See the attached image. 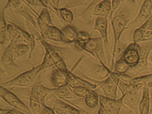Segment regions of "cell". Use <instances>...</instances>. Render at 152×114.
Here are the masks:
<instances>
[{"label":"cell","mask_w":152,"mask_h":114,"mask_svg":"<svg viewBox=\"0 0 152 114\" xmlns=\"http://www.w3.org/2000/svg\"><path fill=\"white\" fill-rule=\"evenodd\" d=\"M129 21V12L124 10H121L116 12H115L111 19L114 36V48L111 68L113 66L114 63L116 48L119 39L121 38V36L124 30L126 29V27Z\"/></svg>","instance_id":"6da1fadb"},{"label":"cell","mask_w":152,"mask_h":114,"mask_svg":"<svg viewBox=\"0 0 152 114\" xmlns=\"http://www.w3.org/2000/svg\"><path fill=\"white\" fill-rule=\"evenodd\" d=\"M40 65L34 67L30 70H27L16 77L12 80L1 83V85L6 86H17L26 87L34 81L39 74Z\"/></svg>","instance_id":"7a4b0ae2"},{"label":"cell","mask_w":152,"mask_h":114,"mask_svg":"<svg viewBox=\"0 0 152 114\" xmlns=\"http://www.w3.org/2000/svg\"><path fill=\"white\" fill-rule=\"evenodd\" d=\"M0 96L15 109L28 114H33L30 108L25 105L16 95L1 85L0 86Z\"/></svg>","instance_id":"3957f363"},{"label":"cell","mask_w":152,"mask_h":114,"mask_svg":"<svg viewBox=\"0 0 152 114\" xmlns=\"http://www.w3.org/2000/svg\"><path fill=\"white\" fill-rule=\"evenodd\" d=\"M91 80L95 82L97 85L101 88L106 96L112 99H116L117 88L120 79L113 74V72H111L110 75L102 81Z\"/></svg>","instance_id":"277c9868"},{"label":"cell","mask_w":152,"mask_h":114,"mask_svg":"<svg viewBox=\"0 0 152 114\" xmlns=\"http://www.w3.org/2000/svg\"><path fill=\"white\" fill-rule=\"evenodd\" d=\"M140 50V45L137 43H132L124 49L120 59L126 62L129 67H135L139 63Z\"/></svg>","instance_id":"5b68a950"},{"label":"cell","mask_w":152,"mask_h":114,"mask_svg":"<svg viewBox=\"0 0 152 114\" xmlns=\"http://www.w3.org/2000/svg\"><path fill=\"white\" fill-rule=\"evenodd\" d=\"M104 45L101 37L90 38L86 43L84 50L96 58L101 65H105L103 61L105 57Z\"/></svg>","instance_id":"8992f818"},{"label":"cell","mask_w":152,"mask_h":114,"mask_svg":"<svg viewBox=\"0 0 152 114\" xmlns=\"http://www.w3.org/2000/svg\"><path fill=\"white\" fill-rule=\"evenodd\" d=\"M99 102L101 107L106 114H120V110L124 104L123 95L118 99H112L102 94H99Z\"/></svg>","instance_id":"52a82bcc"},{"label":"cell","mask_w":152,"mask_h":114,"mask_svg":"<svg viewBox=\"0 0 152 114\" xmlns=\"http://www.w3.org/2000/svg\"><path fill=\"white\" fill-rule=\"evenodd\" d=\"M152 12V0H144L135 19L129 22L126 29L139 27L150 17Z\"/></svg>","instance_id":"ba28073f"},{"label":"cell","mask_w":152,"mask_h":114,"mask_svg":"<svg viewBox=\"0 0 152 114\" xmlns=\"http://www.w3.org/2000/svg\"><path fill=\"white\" fill-rule=\"evenodd\" d=\"M16 43L14 41H10L1 55V67L5 70H14L18 67V66L14 61L13 56V48L14 45Z\"/></svg>","instance_id":"9c48e42d"},{"label":"cell","mask_w":152,"mask_h":114,"mask_svg":"<svg viewBox=\"0 0 152 114\" xmlns=\"http://www.w3.org/2000/svg\"><path fill=\"white\" fill-rule=\"evenodd\" d=\"M44 39L45 38H43L42 37L39 38L40 41L42 46L45 49L46 53L49 55L55 66H56L57 68L68 70L65 63L61 58V56L58 54V53L55 49H53L48 42H47L44 40Z\"/></svg>","instance_id":"30bf717a"},{"label":"cell","mask_w":152,"mask_h":114,"mask_svg":"<svg viewBox=\"0 0 152 114\" xmlns=\"http://www.w3.org/2000/svg\"><path fill=\"white\" fill-rule=\"evenodd\" d=\"M52 83L57 87L66 86L69 83L70 74L69 70L55 69L51 77Z\"/></svg>","instance_id":"8fae6325"},{"label":"cell","mask_w":152,"mask_h":114,"mask_svg":"<svg viewBox=\"0 0 152 114\" xmlns=\"http://www.w3.org/2000/svg\"><path fill=\"white\" fill-rule=\"evenodd\" d=\"M40 83H35L32 87L30 96L29 108L33 114H40L41 104L39 96Z\"/></svg>","instance_id":"7c38bea8"},{"label":"cell","mask_w":152,"mask_h":114,"mask_svg":"<svg viewBox=\"0 0 152 114\" xmlns=\"http://www.w3.org/2000/svg\"><path fill=\"white\" fill-rule=\"evenodd\" d=\"M112 0H101L97 4L92 11L93 16L105 17L111 19Z\"/></svg>","instance_id":"4fadbf2b"},{"label":"cell","mask_w":152,"mask_h":114,"mask_svg":"<svg viewBox=\"0 0 152 114\" xmlns=\"http://www.w3.org/2000/svg\"><path fill=\"white\" fill-rule=\"evenodd\" d=\"M108 18L105 17H97L95 21L94 25V31H97L101 35L104 45L108 44V38L107 33Z\"/></svg>","instance_id":"5bb4252c"},{"label":"cell","mask_w":152,"mask_h":114,"mask_svg":"<svg viewBox=\"0 0 152 114\" xmlns=\"http://www.w3.org/2000/svg\"><path fill=\"white\" fill-rule=\"evenodd\" d=\"M152 29V12L147 20L136 29L132 35L133 42L138 43L144 36L145 33Z\"/></svg>","instance_id":"9a60e30c"},{"label":"cell","mask_w":152,"mask_h":114,"mask_svg":"<svg viewBox=\"0 0 152 114\" xmlns=\"http://www.w3.org/2000/svg\"><path fill=\"white\" fill-rule=\"evenodd\" d=\"M77 29L73 26L67 25L61 29V42L71 43L74 42L78 37Z\"/></svg>","instance_id":"2e32d148"},{"label":"cell","mask_w":152,"mask_h":114,"mask_svg":"<svg viewBox=\"0 0 152 114\" xmlns=\"http://www.w3.org/2000/svg\"><path fill=\"white\" fill-rule=\"evenodd\" d=\"M38 28L41 34L44 31L48 26L52 25L51 17L48 8H43L37 18Z\"/></svg>","instance_id":"e0dca14e"},{"label":"cell","mask_w":152,"mask_h":114,"mask_svg":"<svg viewBox=\"0 0 152 114\" xmlns=\"http://www.w3.org/2000/svg\"><path fill=\"white\" fill-rule=\"evenodd\" d=\"M145 43L140 45L141 50L140 52V60L139 63L137 66L139 68L145 67L147 66L148 58L149 53L152 50V41L144 42Z\"/></svg>","instance_id":"ac0fdd59"},{"label":"cell","mask_w":152,"mask_h":114,"mask_svg":"<svg viewBox=\"0 0 152 114\" xmlns=\"http://www.w3.org/2000/svg\"><path fill=\"white\" fill-rule=\"evenodd\" d=\"M45 39L56 42H61V30L53 25H50L41 34Z\"/></svg>","instance_id":"d6986e66"},{"label":"cell","mask_w":152,"mask_h":114,"mask_svg":"<svg viewBox=\"0 0 152 114\" xmlns=\"http://www.w3.org/2000/svg\"><path fill=\"white\" fill-rule=\"evenodd\" d=\"M50 94V96H53V98L57 99H72L75 98V95L72 93L67 86L57 87Z\"/></svg>","instance_id":"ffe728a7"},{"label":"cell","mask_w":152,"mask_h":114,"mask_svg":"<svg viewBox=\"0 0 152 114\" xmlns=\"http://www.w3.org/2000/svg\"><path fill=\"white\" fill-rule=\"evenodd\" d=\"M150 106V94L149 88L145 87L143 90L142 99L139 104L140 114H148Z\"/></svg>","instance_id":"44dd1931"},{"label":"cell","mask_w":152,"mask_h":114,"mask_svg":"<svg viewBox=\"0 0 152 114\" xmlns=\"http://www.w3.org/2000/svg\"><path fill=\"white\" fill-rule=\"evenodd\" d=\"M137 92L136 91L129 93L124 95L123 99L124 103L135 111H137L138 103Z\"/></svg>","instance_id":"7402d4cb"},{"label":"cell","mask_w":152,"mask_h":114,"mask_svg":"<svg viewBox=\"0 0 152 114\" xmlns=\"http://www.w3.org/2000/svg\"><path fill=\"white\" fill-rule=\"evenodd\" d=\"M70 72V80L68 84L71 85L73 86H85L89 89L92 90L97 88V85L96 84L91 83L82 78H80L79 77L73 74L72 72Z\"/></svg>","instance_id":"603a6c76"},{"label":"cell","mask_w":152,"mask_h":114,"mask_svg":"<svg viewBox=\"0 0 152 114\" xmlns=\"http://www.w3.org/2000/svg\"><path fill=\"white\" fill-rule=\"evenodd\" d=\"M144 85L136 84L130 83L123 82L120 80L118 87L121 92L123 95H125L129 93L134 91H138L142 88Z\"/></svg>","instance_id":"cb8c5ba5"},{"label":"cell","mask_w":152,"mask_h":114,"mask_svg":"<svg viewBox=\"0 0 152 114\" xmlns=\"http://www.w3.org/2000/svg\"><path fill=\"white\" fill-rule=\"evenodd\" d=\"M67 86L74 95L80 98H85L91 91L87 87L81 86H73L70 84Z\"/></svg>","instance_id":"d4e9b609"},{"label":"cell","mask_w":152,"mask_h":114,"mask_svg":"<svg viewBox=\"0 0 152 114\" xmlns=\"http://www.w3.org/2000/svg\"><path fill=\"white\" fill-rule=\"evenodd\" d=\"M99 102V96L95 91L91 90V92L84 98V102L90 108L96 107Z\"/></svg>","instance_id":"484cf974"},{"label":"cell","mask_w":152,"mask_h":114,"mask_svg":"<svg viewBox=\"0 0 152 114\" xmlns=\"http://www.w3.org/2000/svg\"><path fill=\"white\" fill-rule=\"evenodd\" d=\"M30 44H15L13 48V56L17 58L25 55L30 51Z\"/></svg>","instance_id":"4316f807"},{"label":"cell","mask_w":152,"mask_h":114,"mask_svg":"<svg viewBox=\"0 0 152 114\" xmlns=\"http://www.w3.org/2000/svg\"><path fill=\"white\" fill-rule=\"evenodd\" d=\"M7 26L4 16V11L2 10L1 12L0 20V42L1 45H4L6 42L7 37Z\"/></svg>","instance_id":"83f0119b"},{"label":"cell","mask_w":152,"mask_h":114,"mask_svg":"<svg viewBox=\"0 0 152 114\" xmlns=\"http://www.w3.org/2000/svg\"><path fill=\"white\" fill-rule=\"evenodd\" d=\"M55 106L60 107L66 110L68 114H80L79 110L74 107H72L69 104L65 103L59 99H57L55 101Z\"/></svg>","instance_id":"f1b7e54d"},{"label":"cell","mask_w":152,"mask_h":114,"mask_svg":"<svg viewBox=\"0 0 152 114\" xmlns=\"http://www.w3.org/2000/svg\"><path fill=\"white\" fill-rule=\"evenodd\" d=\"M56 88H49L45 87L42 85H40L39 90V96L41 104H45L46 97L49 94L52 93Z\"/></svg>","instance_id":"f546056e"},{"label":"cell","mask_w":152,"mask_h":114,"mask_svg":"<svg viewBox=\"0 0 152 114\" xmlns=\"http://www.w3.org/2000/svg\"><path fill=\"white\" fill-rule=\"evenodd\" d=\"M58 12L61 18L68 24L72 23L74 19L73 12L66 8H62L58 9Z\"/></svg>","instance_id":"4dcf8cb0"},{"label":"cell","mask_w":152,"mask_h":114,"mask_svg":"<svg viewBox=\"0 0 152 114\" xmlns=\"http://www.w3.org/2000/svg\"><path fill=\"white\" fill-rule=\"evenodd\" d=\"M152 81V74L141 76L138 77H133L130 83L136 84H142L145 85L148 82Z\"/></svg>","instance_id":"1f68e13d"},{"label":"cell","mask_w":152,"mask_h":114,"mask_svg":"<svg viewBox=\"0 0 152 114\" xmlns=\"http://www.w3.org/2000/svg\"><path fill=\"white\" fill-rule=\"evenodd\" d=\"M54 65H55L52 61V60L50 57L49 55L46 53L43 61L42 62L41 64L40 65L39 68V73L41 72L42 70L48 68Z\"/></svg>","instance_id":"d6a6232c"},{"label":"cell","mask_w":152,"mask_h":114,"mask_svg":"<svg viewBox=\"0 0 152 114\" xmlns=\"http://www.w3.org/2000/svg\"><path fill=\"white\" fill-rule=\"evenodd\" d=\"M129 67L126 62L120 59L116 61L115 65V69L117 73H125Z\"/></svg>","instance_id":"836d02e7"},{"label":"cell","mask_w":152,"mask_h":114,"mask_svg":"<svg viewBox=\"0 0 152 114\" xmlns=\"http://www.w3.org/2000/svg\"><path fill=\"white\" fill-rule=\"evenodd\" d=\"M88 40H85L81 37H77L74 42H73L75 48L79 51L84 50V47Z\"/></svg>","instance_id":"e575fe53"},{"label":"cell","mask_w":152,"mask_h":114,"mask_svg":"<svg viewBox=\"0 0 152 114\" xmlns=\"http://www.w3.org/2000/svg\"><path fill=\"white\" fill-rule=\"evenodd\" d=\"M25 3L28 4L33 6L43 7L48 9V5L42 0H22Z\"/></svg>","instance_id":"d590c367"},{"label":"cell","mask_w":152,"mask_h":114,"mask_svg":"<svg viewBox=\"0 0 152 114\" xmlns=\"http://www.w3.org/2000/svg\"><path fill=\"white\" fill-rule=\"evenodd\" d=\"M113 73L120 79V80L125 83H129L132 79L133 78V77L125 73H117V72L116 73L113 72Z\"/></svg>","instance_id":"8d00e7d4"},{"label":"cell","mask_w":152,"mask_h":114,"mask_svg":"<svg viewBox=\"0 0 152 114\" xmlns=\"http://www.w3.org/2000/svg\"><path fill=\"white\" fill-rule=\"evenodd\" d=\"M22 1V0H8L4 6L3 11L12 7H18L21 4Z\"/></svg>","instance_id":"74e56055"},{"label":"cell","mask_w":152,"mask_h":114,"mask_svg":"<svg viewBox=\"0 0 152 114\" xmlns=\"http://www.w3.org/2000/svg\"><path fill=\"white\" fill-rule=\"evenodd\" d=\"M40 114H56L53 108L48 107L46 104H42Z\"/></svg>","instance_id":"f35d334b"},{"label":"cell","mask_w":152,"mask_h":114,"mask_svg":"<svg viewBox=\"0 0 152 114\" xmlns=\"http://www.w3.org/2000/svg\"><path fill=\"white\" fill-rule=\"evenodd\" d=\"M122 1L123 0H112V12L111 14V19Z\"/></svg>","instance_id":"ab89813d"},{"label":"cell","mask_w":152,"mask_h":114,"mask_svg":"<svg viewBox=\"0 0 152 114\" xmlns=\"http://www.w3.org/2000/svg\"><path fill=\"white\" fill-rule=\"evenodd\" d=\"M152 30H148L147 31L144 36L142 37V39L140 40V42H144L147 41H152Z\"/></svg>","instance_id":"60d3db41"},{"label":"cell","mask_w":152,"mask_h":114,"mask_svg":"<svg viewBox=\"0 0 152 114\" xmlns=\"http://www.w3.org/2000/svg\"><path fill=\"white\" fill-rule=\"evenodd\" d=\"M78 36L87 40H89L91 38L89 34L85 31H81L78 32Z\"/></svg>","instance_id":"b9f144b4"},{"label":"cell","mask_w":152,"mask_h":114,"mask_svg":"<svg viewBox=\"0 0 152 114\" xmlns=\"http://www.w3.org/2000/svg\"><path fill=\"white\" fill-rule=\"evenodd\" d=\"M53 109L56 114H68L65 110L60 107L55 106Z\"/></svg>","instance_id":"7bdbcfd3"},{"label":"cell","mask_w":152,"mask_h":114,"mask_svg":"<svg viewBox=\"0 0 152 114\" xmlns=\"http://www.w3.org/2000/svg\"><path fill=\"white\" fill-rule=\"evenodd\" d=\"M50 1L54 6V8L57 9H58L60 0H50Z\"/></svg>","instance_id":"ee69618b"},{"label":"cell","mask_w":152,"mask_h":114,"mask_svg":"<svg viewBox=\"0 0 152 114\" xmlns=\"http://www.w3.org/2000/svg\"><path fill=\"white\" fill-rule=\"evenodd\" d=\"M4 114H18L14 110H8Z\"/></svg>","instance_id":"f6af8a7d"},{"label":"cell","mask_w":152,"mask_h":114,"mask_svg":"<svg viewBox=\"0 0 152 114\" xmlns=\"http://www.w3.org/2000/svg\"><path fill=\"white\" fill-rule=\"evenodd\" d=\"M98 114H106V113L105 112L104 110H103L101 107H100V108L98 112Z\"/></svg>","instance_id":"bcb514c9"},{"label":"cell","mask_w":152,"mask_h":114,"mask_svg":"<svg viewBox=\"0 0 152 114\" xmlns=\"http://www.w3.org/2000/svg\"><path fill=\"white\" fill-rule=\"evenodd\" d=\"M13 110H14L18 114H27V113H24V112H22V111H19V110L15 109H13Z\"/></svg>","instance_id":"7dc6e473"},{"label":"cell","mask_w":152,"mask_h":114,"mask_svg":"<svg viewBox=\"0 0 152 114\" xmlns=\"http://www.w3.org/2000/svg\"><path fill=\"white\" fill-rule=\"evenodd\" d=\"M149 60H150V61H151V62H152V56H151V57L149 58Z\"/></svg>","instance_id":"c3c4849f"},{"label":"cell","mask_w":152,"mask_h":114,"mask_svg":"<svg viewBox=\"0 0 152 114\" xmlns=\"http://www.w3.org/2000/svg\"></svg>","instance_id":"681fc988"}]
</instances>
